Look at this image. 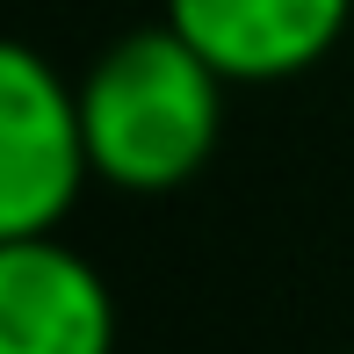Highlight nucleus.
<instances>
[{"label": "nucleus", "mask_w": 354, "mask_h": 354, "mask_svg": "<svg viewBox=\"0 0 354 354\" xmlns=\"http://www.w3.org/2000/svg\"><path fill=\"white\" fill-rule=\"evenodd\" d=\"M224 80L174 22L116 37L80 80V131L94 181L123 196H174L224 138Z\"/></svg>", "instance_id": "1"}, {"label": "nucleus", "mask_w": 354, "mask_h": 354, "mask_svg": "<svg viewBox=\"0 0 354 354\" xmlns=\"http://www.w3.org/2000/svg\"><path fill=\"white\" fill-rule=\"evenodd\" d=\"M87 181L80 87L44 51L0 37V239L58 232Z\"/></svg>", "instance_id": "2"}, {"label": "nucleus", "mask_w": 354, "mask_h": 354, "mask_svg": "<svg viewBox=\"0 0 354 354\" xmlns=\"http://www.w3.org/2000/svg\"><path fill=\"white\" fill-rule=\"evenodd\" d=\"M0 354H116V297L58 232L0 239Z\"/></svg>", "instance_id": "3"}, {"label": "nucleus", "mask_w": 354, "mask_h": 354, "mask_svg": "<svg viewBox=\"0 0 354 354\" xmlns=\"http://www.w3.org/2000/svg\"><path fill=\"white\" fill-rule=\"evenodd\" d=\"M354 0H167V22L196 44L232 87H275L347 37Z\"/></svg>", "instance_id": "4"}]
</instances>
